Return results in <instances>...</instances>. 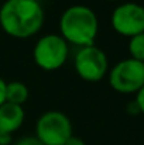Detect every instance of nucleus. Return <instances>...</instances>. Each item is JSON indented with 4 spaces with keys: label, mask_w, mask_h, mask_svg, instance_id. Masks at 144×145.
Wrapping results in <instances>:
<instances>
[{
    "label": "nucleus",
    "mask_w": 144,
    "mask_h": 145,
    "mask_svg": "<svg viewBox=\"0 0 144 145\" xmlns=\"http://www.w3.org/2000/svg\"><path fill=\"white\" fill-rule=\"evenodd\" d=\"M44 20V8L36 0H6L0 7V27L13 38L26 40L36 35Z\"/></svg>",
    "instance_id": "obj_1"
},
{
    "label": "nucleus",
    "mask_w": 144,
    "mask_h": 145,
    "mask_svg": "<svg viewBox=\"0 0 144 145\" xmlns=\"http://www.w3.org/2000/svg\"><path fill=\"white\" fill-rule=\"evenodd\" d=\"M99 31L96 13L88 6L75 4L64 10L59 17V35L79 48L93 45Z\"/></svg>",
    "instance_id": "obj_2"
},
{
    "label": "nucleus",
    "mask_w": 144,
    "mask_h": 145,
    "mask_svg": "<svg viewBox=\"0 0 144 145\" xmlns=\"http://www.w3.org/2000/svg\"><path fill=\"white\" fill-rule=\"evenodd\" d=\"M72 135V123L62 111L49 110L37 120L36 137L43 145H64Z\"/></svg>",
    "instance_id": "obj_3"
},
{
    "label": "nucleus",
    "mask_w": 144,
    "mask_h": 145,
    "mask_svg": "<svg viewBox=\"0 0 144 145\" xmlns=\"http://www.w3.org/2000/svg\"><path fill=\"white\" fill-rule=\"evenodd\" d=\"M69 44L59 34H45L33 49V58L38 68L44 71H57L68 59Z\"/></svg>",
    "instance_id": "obj_4"
},
{
    "label": "nucleus",
    "mask_w": 144,
    "mask_h": 145,
    "mask_svg": "<svg viewBox=\"0 0 144 145\" xmlns=\"http://www.w3.org/2000/svg\"><path fill=\"white\" fill-rule=\"evenodd\" d=\"M109 85L119 93H137L144 85V62L133 58L117 62L109 71Z\"/></svg>",
    "instance_id": "obj_5"
},
{
    "label": "nucleus",
    "mask_w": 144,
    "mask_h": 145,
    "mask_svg": "<svg viewBox=\"0 0 144 145\" xmlns=\"http://www.w3.org/2000/svg\"><path fill=\"white\" fill-rule=\"evenodd\" d=\"M74 66L78 76L91 83L102 80L109 72L107 56L95 44L78 49L74 58Z\"/></svg>",
    "instance_id": "obj_6"
},
{
    "label": "nucleus",
    "mask_w": 144,
    "mask_h": 145,
    "mask_svg": "<svg viewBox=\"0 0 144 145\" xmlns=\"http://www.w3.org/2000/svg\"><path fill=\"white\" fill-rule=\"evenodd\" d=\"M113 30L124 37H134L144 33V6L129 1L119 4L110 17Z\"/></svg>",
    "instance_id": "obj_7"
},
{
    "label": "nucleus",
    "mask_w": 144,
    "mask_h": 145,
    "mask_svg": "<svg viewBox=\"0 0 144 145\" xmlns=\"http://www.w3.org/2000/svg\"><path fill=\"white\" fill-rule=\"evenodd\" d=\"M26 113L23 106L13 103H3L0 106V131L4 133H16L24 123Z\"/></svg>",
    "instance_id": "obj_8"
},
{
    "label": "nucleus",
    "mask_w": 144,
    "mask_h": 145,
    "mask_svg": "<svg viewBox=\"0 0 144 145\" xmlns=\"http://www.w3.org/2000/svg\"><path fill=\"white\" fill-rule=\"evenodd\" d=\"M28 88L18 80H13L9 82L6 86V101L13 103V104H18L23 106L27 99H28Z\"/></svg>",
    "instance_id": "obj_9"
},
{
    "label": "nucleus",
    "mask_w": 144,
    "mask_h": 145,
    "mask_svg": "<svg viewBox=\"0 0 144 145\" xmlns=\"http://www.w3.org/2000/svg\"><path fill=\"white\" fill-rule=\"evenodd\" d=\"M129 52L130 58L144 62V33L137 34L130 38L129 41Z\"/></svg>",
    "instance_id": "obj_10"
},
{
    "label": "nucleus",
    "mask_w": 144,
    "mask_h": 145,
    "mask_svg": "<svg viewBox=\"0 0 144 145\" xmlns=\"http://www.w3.org/2000/svg\"><path fill=\"white\" fill-rule=\"evenodd\" d=\"M14 145H43L38 140H37V137H31V135H27V137H23V138H20L17 142Z\"/></svg>",
    "instance_id": "obj_11"
},
{
    "label": "nucleus",
    "mask_w": 144,
    "mask_h": 145,
    "mask_svg": "<svg viewBox=\"0 0 144 145\" xmlns=\"http://www.w3.org/2000/svg\"><path fill=\"white\" fill-rule=\"evenodd\" d=\"M134 101L137 103V106H139V108H140V113L144 114V85H143V88L136 93V99H134Z\"/></svg>",
    "instance_id": "obj_12"
},
{
    "label": "nucleus",
    "mask_w": 144,
    "mask_h": 145,
    "mask_svg": "<svg viewBox=\"0 0 144 145\" xmlns=\"http://www.w3.org/2000/svg\"><path fill=\"white\" fill-rule=\"evenodd\" d=\"M13 142V134L0 131V145H11Z\"/></svg>",
    "instance_id": "obj_13"
},
{
    "label": "nucleus",
    "mask_w": 144,
    "mask_h": 145,
    "mask_svg": "<svg viewBox=\"0 0 144 145\" xmlns=\"http://www.w3.org/2000/svg\"><path fill=\"white\" fill-rule=\"evenodd\" d=\"M127 113L130 114V116H137V114H140V108H139V106H137V103L133 100V101H130L129 104H127Z\"/></svg>",
    "instance_id": "obj_14"
},
{
    "label": "nucleus",
    "mask_w": 144,
    "mask_h": 145,
    "mask_svg": "<svg viewBox=\"0 0 144 145\" xmlns=\"http://www.w3.org/2000/svg\"><path fill=\"white\" fill-rule=\"evenodd\" d=\"M6 86H7V82L3 78H0V106L6 103Z\"/></svg>",
    "instance_id": "obj_15"
},
{
    "label": "nucleus",
    "mask_w": 144,
    "mask_h": 145,
    "mask_svg": "<svg viewBox=\"0 0 144 145\" xmlns=\"http://www.w3.org/2000/svg\"><path fill=\"white\" fill-rule=\"evenodd\" d=\"M64 145H86V144H85V141H84L82 138L72 135V137H69V138L66 140V142Z\"/></svg>",
    "instance_id": "obj_16"
},
{
    "label": "nucleus",
    "mask_w": 144,
    "mask_h": 145,
    "mask_svg": "<svg viewBox=\"0 0 144 145\" xmlns=\"http://www.w3.org/2000/svg\"><path fill=\"white\" fill-rule=\"evenodd\" d=\"M36 1H41V0H36Z\"/></svg>",
    "instance_id": "obj_17"
}]
</instances>
